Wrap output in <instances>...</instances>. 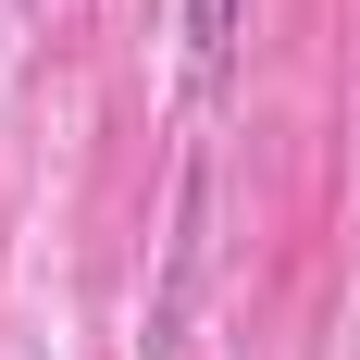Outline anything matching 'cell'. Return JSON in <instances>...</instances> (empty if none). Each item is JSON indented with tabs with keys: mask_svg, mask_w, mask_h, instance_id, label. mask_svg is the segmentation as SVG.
<instances>
[{
	"mask_svg": "<svg viewBox=\"0 0 360 360\" xmlns=\"http://www.w3.org/2000/svg\"><path fill=\"white\" fill-rule=\"evenodd\" d=\"M236 13H249V0H186V50H199V87H224V63H236Z\"/></svg>",
	"mask_w": 360,
	"mask_h": 360,
	"instance_id": "1",
	"label": "cell"
}]
</instances>
